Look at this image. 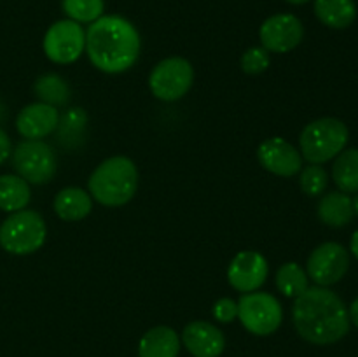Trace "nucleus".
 I'll return each mask as SVG.
<instances>
[{"mask_svg": "<svg viewBox=\"0 0 358 357\" xmlns=\"http://www.w3.org/2000/svg\"><path fill=\"white\" fill-rule=\"evenodd\" d=\"M294 328L313 345H331L350 331V314L341 298L327 287H308L292 307Z\"/></svg>", "mask_w": 358, "mask_h": 357, "instance_id": "f257e3e1", "label": "nucleus"}, {"mask_svg": "<svg viewBox=\"0 0 358 357\" xmlns=\"http://www.w3.org/2000/svg\"><path fill=\"white\" fill-rule=\"evenodd\" d=\"M86 52L101 72L122 74L138 59L140 35L126 18L117 14L101 16L87 28Z\"/></svg>", "mask_w": 358, "mask_h": 357, "instance_id": "f03ea898", "label": "nucleus"}, {"mask_svg": "<svg viewBox=\"0 0 358 357\" xmlns=\"http://www.w3.org/2000/svg\"><path fill=\"white\" fill-rule=\"evenodd\" d=\"M91 198L103 206H122L135 196L138 188V170L136 164L126 156H112L98 164L91 174Z\"/></svg>", "mask_w": 358, "mask_h": 357, "instance_id": "7ed1b4c3", "label": "nucleus"}, {"mask_svg": "<svg viewBox=\"0 0 358 357\" xmlns=\"http://www.w3.org/2000/svg\"><path fill=\"white\" fill-rule=\"evenodd\" d=\"M348 139V126L341 119L322 118L304 126L299 136V153L311 164L327 163L345 150Z\"/></svg>", "mask_w": 358, "mask_h": 357, "instance_id": "20e7f679", "label": "nucleus"}, {"mask_svg": "<svg viewBox=\"0 0 358 357\" xmlns=\"http://www.w3.org/2000/svg\"><path fill=\"white\" fill-rule=\"evenodd\" d=\"M48 227L35 210H17L0 224V247L14 255H28L44 245Z\"/></svg>", "mask_w": 358, "mask_h": 357, "instance_id": "39448f33", "label": "nucleus"}, {"mask_svg": "<svg viewBox=\"0 0 358 357\" xmlns=\"http://www.w3.org/2000/svg\"><path fill=\"white\" fill-rule=\"evenodd\" d=\"M238 318L248 332L269 336L282 326V303L269 293H247L238 301Z\"/></svg>", "mask_w": 358, "mask_h": 357, "instance_id": "423d86ee", "label": "nucleus"}, {"mask_svg": "<svg viewBox=\"0 0 358 357\" xmlns=\"http://www.w3.org/2000/svg\"><path fill=\"white\" fill-rule=\"evenodd\" d=\"M13 167L28 184H48L56 174V154L44 140H23L13 150Z\"/></svg>", "mask_w": 358, "mask_h": 357, "instance_id": "0eeeda50", "label": "nucleus"}, {"mask_svg": "<svg viewBox=\"0 0 358 357\" xmlns=\"http://www.w3.org/2000/svg\"><path fill=\"white\" fill-rule=\"evenodd\" d=\"M194 83V70L185 58L171 56L152 69L149 88L156 98L163 102H177L189 93Z\"/></svg>", "mask_w": 358, "mask_h": 357, "instance_id": "6e6552de", "label": "nucleus"}, {"mask_svg": "<svg viewBox=\"0 0 358 357\" xmlns=\"http://www.w3.org/2000/svg\"><path fill=\"white\" fill-rule=\"evenodd\" d=\"M44 52L52 63L66 65L80 58L86 49V31L72 20L56 21L44 35Z\"/></svg>", "mask_w": 358, "mask_h": 357, "instance_id": "1a4fd4ad", "label": "nucleus"}, {"mask_svg": "<svg viewBox=\"0 0 358 357\" xmlns=\"http://www.w3.org/2000/svg\"><path fill=\"white\" fill-rule=\"evenodd\" d=\"M350 268V254L341 244L325 241L308 258L306 273L317 286L329 287L338 284Z\"/></svg>", "mask_w": 358, "mask_h": 357, "instance_id": "9d476101", "label": "nucleus"}, {"mask_svg": "<svg viewBox=\"0 0 358 357\" xmlns=\"http://www.w3.org/2000/svg\"><path fill=\"white\" fill-rule=\"evenodd\" d=\"M304 27L294 14H275L261 24L259 38L266 51L289 52L303 42Z\"/></svg>", "mask_w": 358, "mask_h": 357, "instance_id": "9b49d317", "label": "nucleus"}, {"mask_svg": "<svg viewBox=\"0 0 358 357\" xmlns=\"http://www.w3.org/2000/svg\"><path fill=\"white\" fill-rule=\"evenodd\" d=\"M269 273L268 261L257 251H241L227 268V280L238 293L247 294L261 289Z\"/></svg>", "mask_w": 358, "mask_h": 357, "instance_id": "f8f14e48", "label": "nucleus"}, {"mask_svg": "<svg viewBox=\"0 0 358 357\" xmlns=\"http://www.w3.org/2000/svg\"><path fill=\"white\" fill-rule=\"evenodd\" d=\"M257 160L264 170L280 177H294L303 168L301 153L282 136L266 139L257 149Z\"/></svg>", "mask_w": 358, "mask_h": 357, "instance_id": "ddd939ff", "label": "nucleus"}, {"mask_svg": "<svg viewBox=\"0 0 358 357\" xmlns=\"http://www.w3.org/2000/svg\"><path fill=\"white\" fill-rule=\"evenodd\" d=\"M180 342L192 357H220L226 349L224 332L206 321H192L182 331Z\"/></svg>", "mask_w": 358, "mask_h": 357, "instance_id": "4468645a", "label": "nucleus"}, {"mask_svg": "<svg viewBox=\"0 0 358 357\" xmlns=\"http://www.w3.org/2000/svg\"><path fill=\"white\" fill-rule=\"evenodd\" d=\"M58 108L37 102L21 108L16 118V130L24 140H42L58 128Z\"/></svg>", "mask_w": 358, "mask_h": 357, "instance_id": "2eb2a0df", "label": "nucleus"}, {"mask_svg": "<svg viewBox=\"0 0 358 357\" xmlns=\"http://www.w3.org/2000/svg\"><path fill=\"white\" fill-rule=\"evenodd\" d=\"M180 343L175 329L168 326H156L140 338L138 357H178Z\"/></svg>", "mask_w": 358, "mask_h": 357, "instance_id": "dca6fc26", "label": "nucleus"}, {"mask_svg": "<svg viewBox=\"0 0 358 357\" xmlns=\"http://www.w3.org/2000/svg\"><path fill=\"white\" fill-rule=\"evenodd\" d=\"M52 206L59 219L76 223L90 216L93 209V198L90 192L80 188H65L55 196Z\"/></svg>", "mask_w": 358, "mask_h": 357, "instance_id": "f3484780", "label": "nucleus"}, {"mask_svg": "<svg viewBox=\"0 0 358 357\" xmlns=\"http://www.w3.org/2000/svg\"><path fill=\"white\" fill-rule=\"evenodd\" d=\"M353 203L346 192L332 191L322 196L318 203V217L325 226L343 227L352 223L353 219Z\"/></svg>", "mask_w": 358, "mask_h": 357, "instance_id": "a211bd4d", "label": "nucleus"}, {"mask_svg": "<svg viewBox=\"0 0 358 357\" xmlns=\"http://www.w3.org/2000/svg\"><path fill=\"white\" fill-rule=\"evenodd\" d=\"M315 14L329 28H348L357 18L353 0H315Z\"/></svg>", "mask_w": 358, "mask_h": 357, "instance_id": "6ab92c4d", "label": "nucleus"}, {"mask_svg": "<svg viewBox=\"0 0 358 357\" xmlns=\"http://www.w3.org/2000/svg\"><path fill=\"white\" fill-rule=\"evenodd\" d=\"M30 184L20 175H0V210L17 212L30 203Z\"/></svg>", "mask_w": 358, "mask_h": 357, "instance_id": "aec40b11", "label": "nucleus"}, {"mask_svg": "<svg viewBox=\"0 0 358 357\" xmlns=\"http://www.w3.org/2000/svg\"><path fill=\"white\" fill-rule=\"evenodd\" d=\"M332 178L341 192H358V149L341 150L332 164Z\"/></svg>", "mask_w": 358, "mask_h": 357, "instance_id": "412c9836", "label": "nucleus"}, {"mask_svg": "<svg viewBox=\"0 0 358 357\" xmlns=\"http://www.w3.org/2000/svg\"><path fill=\"white\" fill-rule=\"evenodd\" d=\"M308 273L304 272V268L297 262H283L282 266L276 272V287H278L280 293L287 298H299L304 290L308 289Z\"/></svg>", "mask_w": 358, "mask_h": 357, "instance_id": "4be33fe9", "label": "nucleus"}, {"mask_svg": "<svg viewBox=\"0 0 358 357\" xmlns=\"http://www.w3.org/2000/svg\"><path fill=\"white\" fill-rule=\"evenodd\" d=\"M34 91L42 104L52 105V107L65 105L70 98L69 84L58 74H45L38 77L34 84Z\"/></svg>", "mask_w": 358, "mask_h": 357, "instance_id": "5701e85b", "label": "nucleus"}, {"mask_svg": "<svg viewBox=\"0 0 358 357\" xmlns=\"http://www.w3.org/2000/svg\"><path fill=\"white\" fill-rule=\"evenodd\" d=\"M63 13L76 23H93L103 16V0H62Z\"/></svg>", "mask_w": 358, "mask_h": 357, "instance_id": "b1692460", "label": "nucleus"}, {"mask_svg": "<svg viewBox=\"0 0 358 357\" xmlns=\"http://www.w3.org/2000/svg\"><path fill=\"white\" fill-rule=\"evenodd\" d=\"M329 184V175L322 164H308L301 168L299 186L304 195L318 196L325 191Z\"/></svg>", "mask_w": 358, "mask_h": 357, "instance_id": "393cba45", "label": "nucleus"}, {"mask_svg": "<svg viewBox=\"0 0 358 357\" xmlns=\"http://www.w3.org/2000/svg\"><path fill=\"white\" fill-rule=\"evenodd\" d=\"M271 58H269V51H266L262 46H255V48L247 49L241 55V70L248 76H257L268 70Z\"/></svg>", "mask_w": 358, "mask_h": 357, "instance_id": "a878e982", "label": "nucleus"}, {"mask_svg": "<svg viewBox=\"0 0 358 357\" xmlns=\"http://www.w3.org/2000/svg\"><path fill=\"white\" fill-rule=\"evenodd\" d=\"M59 128V136L66 139V142L77 139L79 135H83L84 128H86V114L80 108H73V111L66 112L65 118L59 119L58 122Z\"/></svg>", "mask_w": 358, "mask_h": 357, "instance_id": "bb28decb", "label": "nucleus"}, {"mask_svg": "<svg viewBox=\"0 0 358 357\" xmlns=\"http://www.w3.org/2000/svg\"><path fill=\"white\" fill-rule=\"evenodd\" d=\"M212 314L219 322L229 324V322H233L238 317V303L234 300H231V298H220L213 304Z\"/></svg>", "mask_w": 358, "mask_h": 357, "instance_id": "cd10ccee", "label": "nucleus"}, {"mask_svg": "<svg viewBox=\"0 0 358 357\" xmlns=\"http://www.w3.org/2000/svg\"><path fill=\"white\" fill-rule=\"evenodd\" d=\"M10 153H13V144H10L9 135L0 128V164H3L9 160Z\"/></svg>", "mask_w": 358, "mask_h": 357, "instance_id": "c85d7f7f", "label": "nucleus"}, {"mask_svg": "<svg viewBox=\"0 0 358 357\" xmlns=\"http://www.w3.org/2000/svg\"><path fill=\"white\" fill-rule=\"evenodd\" d=\"M348 314H350V321H352L353 324H355L357 328H358V298H357L355 301H353L352 304H350Z\"/></svg>", "mask_w": 358, "mask_h": 357, "instance_id": "c756f323", "label": "nucleus"}, {"mask_svg": "<svg viewBox=\"0 0 358 357\" xmlns=\"http://www.w3.org/2000/svg\"><path fill=\"white\" fill-rule=\"evenodd\" d=\"M350 248H352L353 255H355V258L358 259V230L355 231V233H353L352 240H350Z\"/></svg>", "mask_w": 358, "mask_h": 357, "instance_id": "7c9ffc66", "label": "nucleus"}, {"mask_svg": "<svg viewBox=\"0 0 358 357\" xmlns=\"http://www.w3.org/2000/svg\"><path fill=\"white\" fill-rule=\"evenodd\" d=\"M352 203H353V214H355V216L358 217V192H357L355 196H353Z\"/></svg>", "mask_w": 358, "mask_h": 357, "instance_id": "2f4dec72", "label": "nucleus"}, {"mask_svg": "<svg viewBox=\"0 0 358 357\" xmlns=\"http://www.w3.org/2000/svg\"><path fill=\"white\" fill-rule=\"evenodd\" d=\"M285 2L292 4V6H303V4L310 2V0H285Z\"/></svg>", "mask_w": 358, "mask_h": 357, "instance_id": "473e14b6", "label": "nucleus"}]
</instances>
